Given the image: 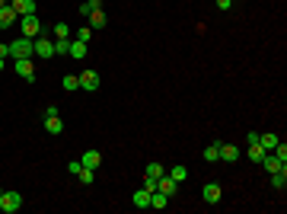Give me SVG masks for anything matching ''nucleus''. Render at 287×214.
Segmentation results:
<instances>
[{
    "label": "nucleus",
    "instance_id": "9",
    "mask_svg": "<svg viewBox=\"0 0 287 214\" xmlns=\"http://www.w3.org/2000/svg\"><path fill=\"white\" fill-rule=\"evenodd\" d=\"M80 90H99V73H96V71H83V73H80Z\"/></svg>",
    "mask_w": 287,
    "mask_h": 214
},
{
    "label": "nucleus",
    "instance_id": "11",
    "mask_svg": "<svg viewBox=\"0 0 287 214\" xmlns=\"http://www.w3.org/2000/svg\"><path fill=\"white\" fill-rule=\"evenodd\" d=\"M201 195H204V202H208V205H217V202H220V195H223V192H220V185H217V182H208V185H204V192H201Z\"/></svg>",
    "mask_w": 287,
    "mask_h": 214
},
{
    "label": "nucleus",
    "instance_id": "18",
    "mask_svg": "<svg viewBox=\"0 0 287 214\" xmlns=\"http://www.w3.org/2000/svg\"><path fill=\"white\" fill-rule=\"evenodd\" d=\"M131 202H134V208H150V192L141 185V189L131 195Z\"/></svg>",
    "mask_w": 287,
    "mask_h": 214
},
{
    "label": "nucleus",
    "instance_id": "17",
    "mask_svg": "<svg viewBox=\"0 0 287 214\" xmlns=\"http://www.w3.org/2000/svg\"><path fill=\"white\" fill-rule=\"evenodd\" d=\"M71 58H77V61H83L86 58V42H80V38H71V51H67Z\"/></svg>",
    "mask_w": 287,
    "mask_h": 214
},
{
    "label": "nucleus",
    "instance_id": "37",
    "mask_svg": "<svg viewBox=\"0 0 287 214\" xmlns=\"http://www.w3.org/2000/svg\"><path fill=\"white\" fill-rule=\"evenodd\" d=\"M3 68H6V61H3V58H0V71H3Z\"/></svg>",
    "mask_w": 287,
    "mask_h": 214
},
{
    "label": "nucleus",
    "instance_id": "21",
    "mask_svg": "<svg viewBox=\"0 0 287 214\" xmlns=\"http://www.w3.org/2000/svg\"><path fill=\"white\" fill-rule=\"evenodd\" d=\"M61 86H64L67 93L80 90V77H77V73H64V80H61Z\"/></svg>",
    "mask_w": 287,
    "mask_h": 214
},
{
    "label": "nucleus",
    "instance_id": "31",
    "mask_svg": "<svg viewBox=\"0 0 287 214\" xmlns=\"http://www.w3.org/2000/svg\"><path fill=\"white\" fill-rule=\"evenodd\" d=\"M77 38H80V42H90V38H93V29H90V26H80V29H77Z\"/></svg>",
    "mask_w": 287,
    "mask_h": 214
},
{
    "label": "nucleus",
    "instance_id": "16",
    "mask_svg": "<svg viewBox=\"0 0 287 214\" xmlns=\"http://www.w3.org/2000/svg\"><path fill=\"white\" fill-rule=\"evenodd\" d=\"M86 19H90V29H106V26H108V16L102 10H93Z\"/></svg>",
    "mask_w": 287,
    "mask_h": 214
},
{
    "label": "nucleus",
    "instance_id": "35",
    "mask_svg": "<svg viewBox=\"0 0 287 214\" xmlns=\"http://www.w3.org/2000/svg\"><path fill=\"white\" fill-rule=\"evenodd\" d=\"M230 3L233 0H217V10H230Z\"/></svg>",
    "mask_w": 287,
    "mask_h": 214
},
{
    "label": "nucleus",
    "instance_id": "34",
    "mask_svg": "<svg viewBox=\"0 0 287 214\" xmlns=\"http://www.w3.org/2000/svg\"><path fill=\"white\" fill-rule=\"evenodd\" d=\"M42 115H45V118H51V115H61V109H58V106H48V109L42 112Z\"/></svg>",
    "mask_w": 287,
    "mask_h": 214
},
{
    "label": "nucleus",
    "instance_id": "5",
    "mask_svg": "<svg viewBox=\"0 0 287 214\" xmlns=\"http://www.w3.org/2000/svg\"><path fill=\"white\" fill-rule=\"evenodd\" d=\"M217 153H220L223 163H236V160L243 157V150H239L236 144H217Z\"/></svg>",
    "mask_w": 287,
    "mask_h": 214
},
{
    "label": "nucleus",
    "instance_id": "26",
    "mask_svg": "<svg viewBox=\"0 0 287 214\" xmlns=\"http://www.w3.org/2000/svg\"><path fill=\"white\" fill-rule=\"evenodd\" d=\"M258 144H262L265 150H275V144H278V135H258Z\"/></svg>",
    "mask_w": 287,
    "mask_h": 214
},
{
    "label": "nucleus",
    "instance_id": "23",
    "mask_svg": "<svg viewBox=\"0 0 287 214\" xmlns=\"http://www.w3.org/2000/svg\"><path fill=\"white\" fill-rule=\"evenodd\" d=\"M77 179H80L83 185H93V182H96V170H90V166H83V170L77 173Z\"/></svg>",
    "mask_w": 287,
    "mask_h": 214
},
{
    "label": "nucleus",
    "instance_id": "38",
    "mask_svg": "<svg viewBox=\"0 0 287 214\" xmlns=\"http://www.w3.org/2000/svg\"><path fill=\"white\" fill-rule=\"evenodd\" d=\"M6 3H10V0H0V6H6Z\"/></svg>",
    "mask_w": 287,
    "mask_h": 214
},
{
    "label": "nucleus",
    "instance_id": "10",
    "mask_svg": "<svg viewBox=\"0 0 287 214\" xmlns=\"http://www.w3.org/2000/svg\"><path fill=\"white\" fill-rule=\"evenodd\" d=\"M10 6L16 10V16H29V13H36V0H10Z\"/></svg>",
    "mask_w": 287,
    "mask_h": 214
},
{
    "label": "nucleus",
    "instance_id": "36",
    "mask_svg": "<svg viewBox=\"0 0 287 214\" xmlns=\"http://www.w3.org/2000/svg\"><path fill=\"white\" fill-rule=\"evenodd\" d=\"M6 55H10V45H6V42H0V58H6Z\"/></svg>",
    "mask_w": 287,
    "mask_h": 214
},
{
    "label": "nucleus",
    "instance_id": "15",
    "mask_svg": "<svg viewBox=\"0 0 287 214\" xmlns=\"http://www.w3.org/2000/svg\"><path fill=\"white\" fill-rule=\"evenodd\" d=\"M45 131L51 138H58L61 131H64V122H61V115H51V118H45Z\"/></svg>",
    "mask_w": 287,
    "mask_h": 214
},
{
    "label": "nucleus",
    "instance_id": "29",
    "mask_svg": "<svg viewBox=\"0 0 287 214\" xmlns=\"http://www.w3.org/2000/svg\"><path fill=\"white\" fill-rule=\"evenodd\" d=\"M169 176H173V179H176V182H182V179H185V176H188V170H185V166H182V163H176V166H173V170H169Z\"/></svg>",
    "mask_w": 287,
    "mask_h": 214
},
{
    "label": "nucleus",
    "instance_id": "3",
    "mask_svg": "<svg viewBox=\"0 0 287 214\" xmlns=\"http://www.w3.org/2000/svg\"><path fill=\"white\" fill-rule=\"evenodd\" d=\"M19 208H23V192H3V195H0V211L3 214H16Z\"/></svg>",
    "mask_w": 287,
    "mask_h": 214
},
{
    "label": "nucleus",
    "instance_id": "24",
    "mask_svg": "<svg viewBox=\"0 0 287 214\" xmlns=\"http://www.w3.org/2000/svg\"><path fill=\"white\" fill-rule=\"evenodd\" d=\"M163 173H166V170H163V163H156V160H153V163H147V170H144V176H153V179H160Z\"/></svg>",
    "mask_w": 287,
    "mask_h": 214
},
{
    "label": "nucleus",
    "instance_id": "8",
    "mask_svg": "<svg viewBox=\"0 0 287 214\" xmlns=\"http://www.w3.org/2000/svg\"><path fill=\"white\" fill-rule=\"evenodd\" d=\"M32 45H36V55L38 58H54V42H51V38H42V36H38Z\"/></svg>",
    "mask_w": 287,
    "mask_h": 214
},
{
    "label": "nucleus",
    "instance_id": "25",
    "mask_svg": "<svg viewBox=\"0 0 287 214\" xmlns=\"http://www.w3.org/2000/svg\"><path fill=\"white\" fill-rule=\"evenodd\" d=\"M71 51V38H54V55H67Z\"/></svg>",
    "mask_w": 287,
    "mask_h": 214
},
{
    "label": "nucleus",
    "instance_id": "14",
    "mask_svg": "<svg viewBox=\"0 0 287 214\" xmlns=\"http://www.w3.org/2000/svg\"><path fill=\"white\" fill-rule=\"evenodd\" d=\"M258 166H265V173H278V170H281V166H287V163H281V160H278L275 153H265Z\"/></svg>",
    "mask_w": 287,
    "mask_h": 214
},
{
    "label": "nucleus",
    "instance_id": "13",
    "mask_svg": "<svg viewBox=\"0 0 287 214\" xmlns=\"http://www.w3.org/2000/svg\"><path fill=\"white\" fill-rule=\"evenodd\" d=\"M268 179H271V189L284 192V185H287V166H281L278 173H268Z\"/></svg>",
    "mask_w": 287,
    "mask_h": 214
},
{
    "label": "nucleus",
    "instance_id": "30",
    "mask_svg": "<svg viewBox=\"0 0 287 214\" xmlns=\"http://www.w3.org/2000/svg\"><path fill=\"white\" fill-rule=\"evenodd\" d=\"M271 153H275V157L281 160V163H287V144H284V141H278V144H275V150H271Z\"/></svg>",
    "mask_w": 287,
    "mask_h": 214
},
{
    "label": "nucleus",
    "instance_id": "19",
    "mask_svg": "<svg viewBox=\"0 0 287 214\" xmlns=\"http://www.w3.org/2000/svg\"><path fill=\"white\" fill-rule=\"evenodd\" d=\"M150 208H156V211L169 208V195H163V192H150Z\"/></svg>",
    "mask_w": 287,
    "mask_h": 214
},
{
    "label": "nucleus",
    "instance_id": "22",
    "mask_svg": "<svg viewBox=\"0 0 287 214\" xmlns=\"http://www.w3.org/2000/svg\"><path fill=\"white\" fill-rule=\"evenodd\" d=\"M93 10H102V0H83L80 3V16H90Z\"/></svg>",
    "mask_w": 287,
    "mask_h": 214
},
{
    "label": "nucleus",
    "instance_id": "12",
    "mask_svg": "<svg viewBox=\"0 0 287 214\" xmlns=\"http://www.w3.org/2000/svg\"><path fill=\"white\" fill-rule=\"evenodd\" d=\"M80 163L90 166V170H99V166H102V153L99 150H86L83 157H80Z\"/></svg>",
    "mask_w": 287,
    "mask_h": 214
},
{
    "label": "nucleus",
    "instance_id": "27",
    "mask_svg": "<svg viewBox=\"0 0 287 214\" xmlns=\"http://www.w3.org/2000/svg\"><path fill=\"white\" fill-rule=\"evenodd\" d=\"M54 38H71V26H67V23H54Z\"/></svg>",
    "mask_w": 287,
    "mask_h": 214
},
{
    "label": "nucleus",
    "instance_id": "20",
    "mask_svg": "<svg viewBox=\"0 0 287 214\" xmlns=\"http://www.w3.org/2000/svg\"><path fill=\"white\" fill-rule=\"evenodd\" d=\"M265 153H268V150H265L262 144H249V150H246V157H249L252 163H262V157H265Z\"/></svg>",
    "mask_w": 287,
    "mask_h": 214
},
{
    "label": "nucleus",
    "instance_id": "4",
    "mask_svg": "<svg viewBox=\"0 0 287 214\" xmlns=\"http://www.w3.org/2000/svg\"><path fill=\"white\" fill-rule=\"evenodd\" d=\"M13 71H16L26 83H36V64H32V58H19V61H13Z\"/></svg>",
    "mask_w": 287,
    "mask_h": 214
},
{
    "label": "nucleus",
    "instance_id": "39",
    "mask_svg": "<svg viewBox=\"0 0 287 214\" xmlns=\"http://www.w3.org/2000/svg\"><path fill=\"white\" fill-rule=\"evenodd\" d=\"M0 195H3V189H0Z\"/></svg>",
    "mask_w": 287,
    "mask_h": 214
},
{
    "label": "nucleus",
    "instance_id": "2",
    "mask_svg": "<svg viewBox=\"0 0 287 214\" xmlns=\"http://www.w3.org/2000/svg\"><path fill=\"white\" fill-rule=\"evenodd\" d=\"M19 32H23L26 38H38V36H42V23H38L36 13H29V16H19Z\"/></svg>",
    "mask_w": 287,
    "mask_h": 214
},
{
    "label": "nucleus",
    "instance_id": "1",
    "mask_svg": "<svg viewBox=\"0 0 287 214\" xmlns=\"http://www.w3.org/2000/svg\"><path fill=\"white\" fill-rule=\"evenodd\" d=\"M36 38H26V36H19L16 42H10V58L13 61H19V58H32L36 55Z\"/></svg>",
    "mask_w": 287,
    "mask_h": 214
},
{
    "label": "nucleus",
    "instance_id": "6",
    "mask_svg": "<svg viewBox=\"0 0 287 214\" xmlns=\"http://www.w3.org/2000/svg\"><path fill=\"white\" fill-rule=\"evenodd\" d=\"M176 189H179V182H176L173 176H166V173H163V176L156 179V192H163V195H169V198H173V195H176Z\"/></svg>",
    "mask_w": 287,
    "mask_h": 214
},
{
    "label": "nucleus",
    "instance_id": "7",
    "mask_svg": "<svg viewBox=\"0 0 287 214\" xmlns=\"http://www.w3.org/2000/svg\"><path fill=\"white\" fill-rule=\"evenodd\" d=\"M16 23H19L16 10H13L10 3H6V6H0V29H10V26H16Z\"/></svg>",
    "mask_w": 287,
    "mask_h": 214
},
{
    "label": "nucleus",
    "instance_id": "33",
    "mask_svg": "<svg viewBox=\"0 0 287 214\" xmlns=\"http://www.w3.org/2000/svg\"><path fill=\"white\" fill-rule=\"evenodd\" d=\"M67 170H71V173H73V176H77V173H80V170H83V163H80V160H71V163H67Z\"/></svg>",
    "mask_w": 287,
    "mask_h": 214
},
{
    "label": "nucleus",
    "instance_id": "28",
    "mask_svg": "<svg viewBox=\"0 0 287 214\" xmlns=\"http://www.w3.org/2000/svg\"><path fill=\"white\" fill-rule=\"evenodd\" d=\"M204 160H208V163H217V160H220V153H217V144H208V147H204Z\"/></svg>",
    "mask_w": 287,
    "mask_h": 214
},
{
    "label": "nucleus",
    "instance_id": "32",
    "mask_svg": "<svg viewBox=\"0 0 287 214\" xmlns=\"http://www.w3.org/2000/svg\"><path fill=\"white\" fill-rule=\"evenodd\" d=\"M144 189H147V192H156V179L153 176H144Z\"/></svg>",
    "mask_w": 287,
    "mask_h": 214
}]
</instances>
